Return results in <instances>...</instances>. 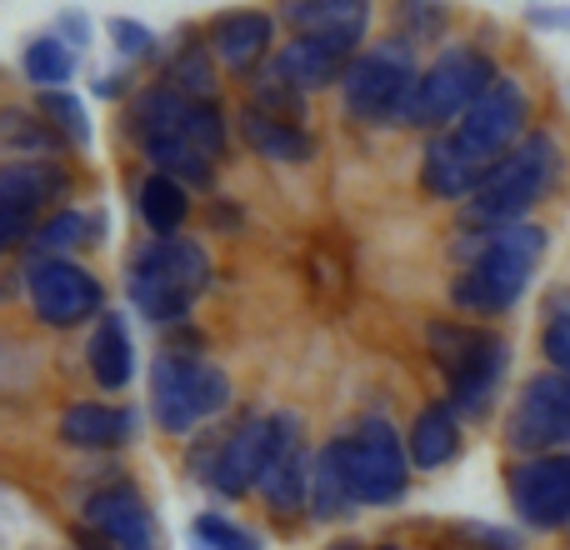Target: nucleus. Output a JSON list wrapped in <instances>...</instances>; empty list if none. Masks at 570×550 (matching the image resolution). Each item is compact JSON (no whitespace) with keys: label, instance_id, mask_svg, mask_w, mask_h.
Segmentation results:
<instances>
[{"label":"nucleus","instance_id":"f8f14e48","mask_svg":"<svg viewBox=\"0 0 570 550\" xmlns=\"http://www.w3.org/2000/svg\"><path fill=\"white\" fill-rule=\"evenodd\" d=\"M525 130H531V90H525L521 80L501 76L461 120H455L451 136L471 160L495 166V160H501L505 150L525 136Z\"/></svg>","mask_w":570,"mask_h":550},{"label":"nucleus","instance_id":"9b49d317","mask_svg":"<svg viewBox=\"0 0 570 550\" xmlns=\"http://www.w3.org/2000/svg\"><path fill=\"white\" fill-rule=\"evenodd\" d=\"M26 301L40 325L76 331L86 321H100L110 311L106 285L70 256H30L26 261Z\"/></svg>","mask_w":570,"mask_h":550},{"label":"nucleus","instance_id":"c9c22d12","mask_svg":"<svg viewBox=\"0 0 570 550\" xmlns=\"http://www.w3.org/2000/svg\"><path fill=\"white\" fill-rule=\"evenodd\" d=\"M56 26H60V30H50V36H60L70 50H76V46H86V40H90V20L80 16V10H60V20H56Z\"/></svg>","mask_w":570,"mask_h":550},{"label":"nucleus","instance_id":"c756f323","mask_svg":"<svg viewBox=\"0 0 570 550\" xmlns=\"http://www.w3.org/2000/svg\"><path fill=\"white\" fill-rule=\"evenodd\" d=\"M0 146L26 150V156L36 160V156L60 150V140H56V130L36 116V110H0Z\"/></svg>","mask_w":570,"mask_h":550},{"label":"nucleus","instance_id":"20e7f679","mask_svg":"<svg viewBox=\"0 0 570 550\" xmlns=\"http://www.w3.org/2000/svg\"><path fill=\"white\" fill-rule=\"evenodd\" d=\"M321 461L341 475L355 505H401L411 495L405 435L385 415H361L321 445Z\"/></svg>","mask_w":570,"mask_h":550},{"label":"nucleus","instance_id":"f03ea898","mask_svg":"<svg viewBox=\"0 0 570 550\" xmlns=\"http://www.w3.org/2000/svg\"><path fill=\"white\" fill-rule=\"evenodd\" d=\"M471 240V256L451 281V305L471 321H495V315L515 311L521 295L531 291L535 266L546 256V230L535 220H515L501 230H481Z\"/></svg>","mask_w":570,"mask_h":550},{"label":"nucleus","instance_id":"2eb2a0df","mask_svg":"<svg viewBox=\"0 0 570 550\" xmlns=\"http://www.w3.org/2000/svg\"><path fill=\"white\" fill-rule=\"evenodd\" d=\"M70 176L66 166L36 156V160H6L0 166V256L20 251L40 230V210L56 196H66Z\"/></svg>","mask_w":570,"mask_h":550},{"label":"nucleus","instance_id":"1a4fd4ad","mask_svg":"<svg viewBox=\"0 0 570 550\" xmlns=\"http://www.w3.org/2000/svg\"><path fill=\"white\" fill-rule=\"evenodd\" d=\"M415 80H421V70H415L411 40H381V46L355 50L341 76L345 116L361 126H401Z\"/></svg>","mask_w":570,"mask_h":550},{"label":"nucleus","instance_id":"ea45409f","mask_svg":"<svg viewBox=\"0 0 570 550\" xmlns=\"http://www.w3.org/2000/svg\"><path fill=\"white\" fill-rule=\"evenodd\" d=\"M375 550H405V546H375Z\"/></svg>","mask_w":570,"mask_h":550},{"label":"nucleus","instance_id":"473e14b6","mask_svg":"<svg viewBox=\"0 0 570 550\" xmlns=\"http://www.w3.org/2000/svg\"><path fill=\"white\" fill-rule=\"evenodd\" d=\"M541 351L551 371L570 375V295H556L551 315H546V331H541Z\"/></svg>","mask_w":570,"mask_h":550},{"label":"nucleus","instance_id":"a878e982","mask_svg":"<svg viewBox=\"0 0 570 550\" xmlns=\"http://www.w3.org/2000/svg\"><path fill=\"white\" fill-rule=\"evenodd\" d=\"M136 210H140V220H146L150 236H180V226L190 220V190L180 186L176 176L150 170L136 190Z\"/></svg>","mask_w":570,"mask_h":550},{"label":"nucleus","instance_id":"b1692460","mask_svg":"<svg viewBox=\"0 0 570 550\" xmlns=\"http://www.w3.org/2000/svg\"><path fill=\"white\" fill-rule=\"evenodd\" d=\"M240 136L256 156L281 160V166H301V160L315 156V140L301 120H285V116H266V110H240Z\"/></svg>","mask_w":570,"mask_h":550},{"label":"nucleus","instance_id":"4be33fe9","mask_svg":"<svg viewBox=\"0 0 570 550\" xmlns=\"http://www.w3.org/2000/svg\"><path fill=\"white\" fill-rule=\"evenodd\" d=\"M86 365H90V381L106 395H120L130 385V375H136V341H130V325L120 311H106L90 325Z\"/></svg>","mask_w":570,"mask_h":550},{"label":"nucleus","instance_id":"cd10ccee","mask_svg":"<svg viewBox=\"0 0 570 550\" xmlns=\"http://www.w3.org/2000/svg\"><path fill=\"white\" fill-rule=\"evenodd\" d=\"M20 70L36 90H66L70 76H76V50L66 46L60 36H36L20 56Z\"/></svg>","mask_w":570,"mask_h":550},{"label":"nucleus","instance_id":"e433bc0d","mask_svg":"<svg viewBox=\"0 0 570 550\" xmlns=\"http://www.w3.org/2000/svg\"><path fill=\"white\" fill-rule=\"evenodd\" d=\"M531 20L546 30H570V6H535Z\"/></svg>","mask_w":570,"mask_h":550},{"label":"nucleus","instance_id":"7ed1b4c3","mask_svg":"<svg viewBox=\"0 0 570 550\" xmlns=\"http://www.w3.org/2000/svg\"><path fill=\"white\" fill-rule=\"evenodd\" d=\"M561 180V146L551 130H525L485 176L461 200V236H481V230H501L515 220H531V210Z\"/></svg>","mask_w":570,"mask_h":550},{"label":"nucleus","instance_id":"f257e3e1","mask_svg":"<svg viewBox=\"0 0 570 550\" xmlns=\"http://www.w3.org/2000/svg\"><path fill=\"white\" fill-rule=\"evenodd\" d=\"M136 146L160 176H176L180 186H210L216 160L230 150V130L220 106L200 96H186L176 86H150L130 106Z\"/></svg>","mask_w":570,"mask_h":550},{"label":"nucleus","instance_id":"c85d7f7f","mask_svg":"<svg viewBox=\"0 0 570 550\" xmlns=\"http://www.w3.org/2000/svg\"><path fill=\"white\" fill-rule=\"evenodd\" d=\"M36 256H70V251L100 240V216H86V210H56V216L40 220L36 236Z\"/></svg>","mask_w":570,"mask_h":550},{"label":"nucleus","instance_id":"dca6fc26","mask_svg":"<svg viewBox=\"0 0 570 550\" xmlns=\"http://www.w3.org/2000/svg\"><path fill=\"white\" fill-rule=\"evenodd\" d=\"M80 531L96 536L106 550H160L156 511L130 481H110L90 491L80 505Z\"/></svg>","mask_w":570,"mask_h":550},{"label":"nucleus","instance_id":"f704fd0d","mask_svg":"<svg viewBox=\"0 0 570 550\" xmlns=\"http://www.w3.org/2000/svg\"><path fill=\"white\" fill-rule=\"evenodd\" d=\"M461 536L471 546H485V550H521V536L501 531V526H461Z\"/></svg>","mask_w":570,"mask_h":550},{"label":"nucleus","instance_id":"6ab92c4d","mask_svg":"<svg viewBox=\"0 0 570 550\" xmlns=\"http://www.w3.org/2000/svg\"><path fill=\"white\" fill-rule=\"evenodd\" d=\"M355 50L335 46V40H321V36H295L285 50H276V60H271V76L281 80V86H291L295 96H311V90H325L331 80L345 76V66H351Z\"/></svg>","mask_w":570,"mask_h":550},{"label":"nucleus","instance_id":"58836bf2","mask_svg":"<svg viewBox=\"0 0 570 550\" xmlns=\"http://www.w3.org/2000/svg\"><path fill=\"white\" fill-rule=\"evenodd\" d=\"M325 550H365V546H361V541H351V536H345V541H331Z\"/></svg>","mask_w":570,"mask_h":550},{"label":"nucleus","instance_id":"39448f33","mask_svg":"<svg viewBox=\"0 0 570 550\" xmlns=\"http://www.w3.org/2000/svg\"><path fill=\"white\" fill-rule=\"evenodd\" d=\"M425 351H431L435 371L445 381V401L461 421H481L495 405L505 371H511V351L495 331L475 321H431L425 325Z\"/></svg>","mask_w":570,"mask_h":550},{"label":"nucleus","instance_id":"5701e85b","mask_svg":"<svg viewBox=\"0 0 570 550\" xmlns=\"http://www.w3.org/2000/svg\"><path fill=\"white\" fill-rule=\"evenodd\" d=\"M461 415L451 411V401H431L405 431V455L415 471H445L461 455Z\"/></svg>","mask_w":570,"mask_h":550},{"label":"nucleus","instance_id":"4c0bfd02","mask_svg":"<svg viewBox=\"0 0 570 550\" xmlns=\"http://www.w3.org/2000/svg\"><path fill=\"white\" fill-rule=\"evenodd\" d=\"M210 216H216L220 230H236V226H240V210H236V206H210Z\"/></svg>","mask_w":570,"mask_h":550},{"label":"nucleus","instance_id":"393cba45","mask_svg":"<svg viewBox=\"0 0 570 550\" xmlns=\"http://www.w3.org/2000/svg\"><path fill=\"white\" fill-rule=\"evenodd\" d=\"M311 465H315V455L305 451V435H301V441L285 445L276 461H271V471L261 475L256 491L266 495V505L276 515H295L301 505H311Z\"/></svg>","mask_w":570,"mask_h":550},{"label":"nucleus","instance_id":"f3484780","mask_svg":"<svg viewBox=\"0 0 570 550\" xmlns=\"http://www.w3.org/2000/svg\"><path fill=\"white\" fill-rule=\"evenodd\" d=\"M56 435L70 451L106 455L136 441V411L130 405H110V401H70L56 421Z\"/></svg>","mask_w":570,"mask_h":550},{"label":"nucleus","instance_id":"72a5a7b5","mask_svg":"<svg viewBox=\"0 0 570 550\" xmlns=\"http://www.w3.org/2000/svg\"><path fill=\"white\" fill-rule=\"evenodd\" d=\"M110 40H116V50H120L126 60H146L150 50H156V36H150L140 20H126V16L110 20Z\"/></svg>","mask_w":570,"mask_h":550},{"label":"nucleus","instance_id":"423d86ee","mask_svg":"<svg viewBox=\"0 0 570 550\" xmlns=\"http://www.w3.org/2000/svg\"><path fill=\"white\" fill-rule=\"evenodd\" d=\"M210 285V256L190 236H150L126 266V295L146 321L176 325Z\"/></svg>","mask_w":570,"mask_h":550},{"label":"nucleus","instance_id":"0eeeda50","mask_svg":"<svg viewBox=\"0 0 570 550\" xmlns=\"http://www.w3.org/2000/svg\"><path fill=\"white\" fill-rule=\"evenodd\" d=\"M495 80H501V70H495V60L481 46H445L421 70V80H415L411 100L401 110V126H411V130L455 126Z\"/></svg>","mask_w":570,"mask_h":550},{"label":"nucleus","instance_id":"2f4dec72","mask_svg":"<svg viewBox=\"0 0 570 550\" xmlns=\"http://www.w3.org/2000/svg\"><path fill=\"white\" fill-rule=\"evenodd\" d=\"M351 511H355L351 491H345L341 475L315 455V465H311V515L315 521H341V515H351Z\"/></svg>","mask_w":570,"mask_h":550},{"label":"nucleus","instance_id":"bb28decb","mask_svg":"<svg viewBox=\"0 0 570 550\" xmlns=\"http://www.w3.org/2000/svg\"><path fill=\"white\" fill-rule=\"evenodd\" d=\"M36 116L46 120V126L56 130L60 146H70V150H86L90 136H96V130H90L86 100L70 96V90H40V96H36Z\"/></svg>","mask_w":570,"mask_h":550},{"label":"nucleus","instance_id":"7c9ffc66","mask_svg":"<svg viewBox=\"0 0 570 550\" xmlns=\"http://www.w3.org/2000/svg\"><path fill=\"white\" fill-rule=\"evenodd\" d=\"M190 536H196L200 550H266L256 531H246L240 521H230V515H220V511H200L196 521H190Z\"/></svg>","mask_w":570,"mask_h":550},{"label":"nucleus","instance_id":"ddd939ff","mask_svg":"<svg viewBox=\"0 0 570 550\" xmlns=\"http://www.w3.org/2000/svg\"><path fill=\"white\" fill-rule=\"evenodd\" d=\"M505 445L515 455L570 451V375L541 371L521 385L511 415H505Z\"/></svg>","mask_w":570,"mask_h":550},{"label":"nucleus","instance_id":"a211bd4d","mask_svg":"<svg viewBox=\"0 0 570 550\" xmlns=\"http://www.w3.org/2000/svg\"><path fill=\"white\" fill-rule=\"evenodd\" d=\"M281 20L295 36H321L345 50H361L371 26V0H281Z\"/></svg>","mask_w":570,"mask_h":550},{"label":"nucleus","instance_id":"412c9836","mask_svg":"<svg viewBox=\"0 0 570 550\" xmlns=\"http://www.w3.org/2000/svg\"><path fill=\"white\" fill-rule=\"evenodd\" d=\"M481 176H485V166L455 146L451 130H435V136L421 146V190L431 200H451V206H461Z\"/></svg>","mask_w":570,"mask_h":550},{"label":"nucleus","instance_id":"aec40b11","mask_svg":"<svg viewBox=\"0 0 570 550\" xmlns=\"http://www.w3.org/2000/svg\"><path fill=\"white\" fill-rule=\"evenodd\" d=\"M271 40H276V20L266 10H226L210 26V50L236 76H256L261 60L271 56Z\"/></svg>","mask_w":570,"mask_h":550},{"label":"nucleus","instance_id":"6e6552de","mask_svg":"<svg viewBox=\"0 0 570 550\" xmlns=\"http://www.w3.org/2000/svg\"><path fill=\"white\" fill-rule=\"evenodd\" d=\"M230 405V375L200 355L160 351L150 365V421L166 435H190Z\"/></svg>","mask_w":570,"mask_h":550},{"label":"nucleus","instance_id":"9d476101","mask_svg":"<svg viewBox=\"0 0 570 550\" xmlns=\"http://www.w3.org/2000/svg\"><path fill=\"white\" fill-rule=\"evenodd\" d=\"M291 441H301V415H291V411L230 425L206 461V485L216 495H226V501H246L261 485V475L271 471V461H276Z\"/></svg>","mask_w":570,"mask_h":550},{"label":"nucleus","instance_id":"4468645a","mask_svg":"<svg viewBox=\"0 0 570 550\" xmlns=\"http://www.w3.org/2000/svg\"><path fill=\"white\" fill-rule=\"evenodd\" d=\"M505 501L525 531H566L570 526V451L515 455L505 471Z\"/></svg>","mask_w":570,"mask_h":550}]
</instances>
